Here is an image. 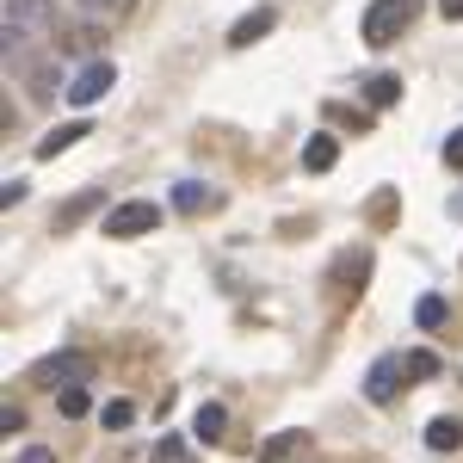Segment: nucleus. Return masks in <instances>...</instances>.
Masks as SVG:
<instances>
[{
	"mask_svg": "<svg viewBox=\"0 0 463 463\" xmlns=\"http://www.w3.org/2000/svg\"><path fill=\"white\" fill-rule=\"evenodd\" d=\"M414 19H420V0H371L364 19H358V37H364L371 50H390Z\"/></svg>",
	"mask_w": 463,
	"mask_h": 463,
	"instance_id": "nucleus-1",
	"label": "nucleus"
},
{
	"mask_svg": "<svg viewBox=\"0 0 463 463\" xmlns=\"http://www.w3.org/2000/svg\"><path fill=\"white\" fill-rule=\"evenodd\" d=\"M161 204H155V198H124V204H118V211H106V229H99V235H111V241H137V235H155V229H161Z\"/></svg>",
	"mask_w": 463,
	"mask_h": 463,
	"instance_id": "nucleus-2",
	"label": "nucleus"
},
{
	"mask_svg": "<svg viewBox=\"0 0 463 463\" xmlns=\"http://www.w3.org/2000/svg\"><path fill=\"white\" fill-rule=\"evenodd\" d=\"M111 87H118V69L111 62H80L62 93H69V106H93V99H106Z\"/></svg>",
	"mask_w": 463,
	"mask_h": 463,
	"instance_id": "nucleus-3",
	"label": "nucleus"
},
{
	"mask_svg": "<svg viewBox=\"0 0 463 463\" xmlns=\"http://www.w3.org/2000/svg\"><path fill=\"white\" fill-rule=\"evenodd\" d=\"M6 25L25 37H56V0H6Z\"/></svg>",
	"mask_w": 463,
	"mask_h": 463,
	"instance_id": "nucleus-4",
	"label": "nucleus"
},
{
	"mask_svg": "<svg viewBox=\"0 0 463 463\" xmlns=\"http://www.w3.org/2000/svg\"><path fill=\"white\" fill-rule=\"evenodd\" d=\"M402 377H408V358H402V353H383L377 364H371V377H364V395L383 408V402H395V395H402Z\"/></svg>",
	"mask_w": 463,
	"mask_h": 463,
	"instance_id": "nucleus-5",
	"label": "nucleus"
},
{
	"mask_svg": "<svg viewBox=\"0 0 463 463\" xmlns=\"http://www.w3.org/2000/svg\"><path fill=\"white\" fill-rule=\"evenodd\" d=\"M43 377H50V390H56V383H62V390H87V383H93V358L87 353H56L43 364Z\"/></svg>",
	"mask_w": 463,
	"mask_h": 463,
	"instance_id": "nucleus-6",
	"label": "nucleus"
},
{
	"mask_svg": "<svg viewBox=\"0 0 463 463\" xmlns=\"http://www.w3.org/2000/svg\"><path fill=\"white\" fill-rule=\"evenodd\" d=\"M272 25H279V6H253V13H241V19L229 25V43H235V50H253Z\"/></svg>",
	"mask_w": 463,
	"mask_h": 463,
	"instance_id": "nucleus-7",
	"label": "nucleus"
},
{
	"mask_svg": "<svg viewBox=\"0 0 463 463\" xmlns=\"http://www.w3.org/2000/svg\"><path fill=\"white\" fill-rule=\"evenodd\" d=\"M222 204V192H211L204 179H179L174 185V211H185V216H204V211H216Z\"/></svg>",
	"mask_w": 463,
	"mask_h": 463,
	"instance_id": "nucleus-8",
	"label": "nucleus"
},
{
	"mask_svg": "<svg viewBox=\"0 0 463 463\" xmlns=\"http://www.w3.org/2000/svg\"><path fill=\"white\" fill-rule=\"evenodd\" d=\"M80 137H93V124H87V118H74V124H56V130L37 143V161H56V155H69Z\"/></svg>",
	"mask_w": 463,
	"mask_h": 463,
	"instance_id": "nucleus-9",
	"label": "nucleus"
},
{
	"mask_svg": "<svg viewBox=\"0 0 463 463\" xmlns=\"http://www.w3.org/2000/svg\"><path fill=\"white\" fill-rule=\"evenodd\" d=\"M334 161H340V137H334V130H316V137L303 143V174H327Z\"/></svg>",
	"mask_w": 463,
	"mask_h": 463,
	"instance_id": "nucleus-10",
	"label": "nucleus"
},
{
	"mask_svg": "<svg viewBox=\"0 0 463 463\" xmlns=\"http://www.w3.org/2000/svg\"><path fill=\"white\" fill-rule=\"evenodd\" d=\"M99 204H106V185H87V192H74L69 204L56 211V235H62V229H74L80 216H87V211H99Z\"/></svg>",
	"mask_w": 463,
	"mask_h": 463,
	"instance_id": "nucleus-11",
	"label": "nucleus"
},
{
	"mask_svg": "<svg viewBox=\"0 0 463 463\" xmlns=\"http://www.w3.org/2000/svg\"><path fill=\"white\" fill-rule=\"evenodd\" d=\"M19 80H32V93L37 99H50V93H56V80H62V69H50V62H37V56H25V62H19Z\"/></svg>",
	"mask_w": 463,
	"mask_h": 463,
	"instance_id": "nucleus-12",
	"label": "nucleus"
},
{
	"mask_svg": "<svg viewBox=\"0 0 463 463\" xmlns=\"http://www.w3.org/2000/svg\"><path fill=\"white\" fill-rule=\"evenodd\" d=\"M222 427H229V408H222V402H204V408L192 414V432H198L204 445H216V439H222Z\"/></svg>",
	"mask_w": 463,
	"mask_h": 463,
	"instance_id": "nucleus-13",
	"label": "nucleus"
},
{
	"mask_svg": "<svg viewBox=\"0 0 463 463\" xmlns=\"http://www.w3.org/2000/svg\"><path fill=\"white\" fill-rule=\"evenodd\" d=\"M427 445L432 451H463V420L458 414H439V420L427 427Z\"/></svg>",
	"mask_w": 463,
	"mask_h": 463,
	"instance_id": "nucleus-14",
	"label": "nucleus"
},
{
	"mask_svg": "<svg viewBox=\"0 0 463 463\" xmlns=\"http://www.w3.org/2000/svg\"><path fill=\"white\" fill-rule=\"evenodd\" d=\"M395 99H402V74H371V80H364V106L371 111L395 106Z\"/></svg>",
	"mask_w": 463,
	"mask_h": 463,
	"instance_id": "nucleus-15",
	"label": "nucleus"
},
{
	"mask_svg": "<svg viewBox=\"0 0 463 463\" xmlns=\"http://www.w3.org/2000/svg\"><path fill=\"white\" fill-rule=\"evenodd\" d=\"M297 451H303V432H272V439L260 445V458H253V463H290Z\"/></svg>",
	"mask_w": 463,
	"mask_h": 463,
	"instance_id": "nucleus-16",
	"label": "nucleus"
},
{
	"mask_svg": "<svg viewBox=\"0 0 463 463\" xmlns=\"http://www.w3.org/2000/svg\"><path fill=\"white\" fill-rule=\"evenodd\" d=\"M414 321H420V327H445V297H420V303H414Z\"/></svg>",
	"mask_w": 463,
	"mask_h": 463,
	"instance_id": "nucleus-17",
	"label": "nucleus"
},
{
	"mask_svg": "<svg viewBox=\"0 0 463 463\" xmlns=\"http://www.w3.org/2000/svg\"><path fill=\"white\" fill-rule=\"evenodd\" d=\"M56 408H62L69 420H80V414L93 408V395H87V390H62V402H56Z\"/></svg>",
	"mask_w": 463,
	"mask_h": 463,
	"instance_id": "nucleus-18",
	"label": "nucleus"
},
{
	"mask_svg": "<svg viewBox=\"0 0 463 463\" xmlns=\"http://www.w3.org/2000/svg\"><path fill=\"white\" fill-rule=\"evenodd\" d=\"M408 377H439V358L432 353H408Z\"/></svg>",
	"mask_w": 463,
	"mask_h": 463,
	"instance_id": "nucleus-19",
	"label": "nucleus"
},
{
	"mask_svg": "<svg viewBox=\"0 0 463 463\" xmlns=\"http://www.w3.org/2000/svg\"><path fill=\"white\" fill-rule=\"evenodd\" d=\"M445 167H451V174H463V130H451V137H445Z\"/></svg>",
	"mask_w": 463,
	"mask_h": 463,
	"instance_id": "nucleus-20",
	"label": "nucleus"
},
{
	"mask_svg": "<svg viewBox=\"0 0 463 463\" xmlns=\"http://www.w3.org/2000/svg\"><path fill=\"white\" fill-rule=\"evenodd\" d=\"M130 420H137L130 402H106V427H130Z\"/></svg>",
	"mask_w": 463,
	"mask_h": 463,
	"instance_id": "nucleus-21",
	"label": "nucleus"
},
{
	"mask_svg": "<svg viewBox=\"0 0 463 463\" xmlns=\"http://www.w3.org/2000/svg\"><path fill=\"white\" fill-rule=\"evenodd\" d=\"M340 124H353V130H371V111H353V106H327Z\"/></svg>",
	"mask_w": 463,
	"mask_h": 463,
	"instance_id": "nucleus-22",
	"label": "nucleus"
},
{
	"mask_svg": "<svg viewBox=\"0 0 463 463\" xmlns=\"http://www.w3.org/2000/svg\"><path fill=\"white\" fill-rule=\"evenodd\" d=\"M0 204H25V179H6L0 185Z\"/></svg>",
	"mask_w": 463,
	"mask_h": 463,
	"instance_id": "nucleus-23",
	"label": "nucleus"
},
{
	"mask_svg": "<svg viewBox=\"0 0 463 463\" xmlns=\"http://www.w3.org/2000/svg\"><path fill=\"white\" fill-rule=\"evenodd\" d=\"M130 0H80V13H124Z\"/></svg>",
	"mask_w": 463,
	"mask_h": 463,
	"instance_id": "nucleus-24",
	"label": "nucleus"
},
{
	"mask_svg": "<svg viewBox=\"0 0 463 463\" xmlns=\"http://www.w3.org/2000/svg\"><path fill=\"white\" fill-rule=\"evenodd\" d=\"M13 463H56V451H43V445H25V451H19Z\"/></svg>",
	"mask_w": 463,
	"mask_h": 463,
	"instance_id": "nucleus-25",
	"label": "nucleus"
},
{
	"mask_svg": "<svg viewBox=\"0 0 463 463\" xmlns=\"http://www.w3.org/2000/svg\"><path fill=\"white\" fill-rule=\"evenodd\" d=\"M439 13H445V19H463V0H439Z\"/></svg>",
	"mask_w": 463,
	"mask_h": 463,
	"instance_id": "nucleus-26",
	"label": "nucleus"
}]
</instances>
